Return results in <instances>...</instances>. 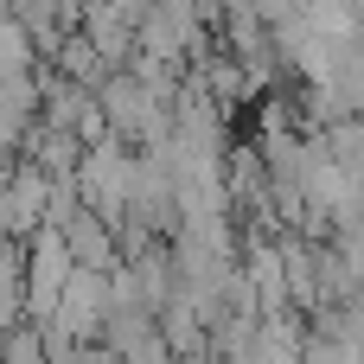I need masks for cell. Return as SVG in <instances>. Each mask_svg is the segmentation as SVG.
<instances>
[{"label":"cell","mask_w":364,"mask_h":364,"mask_svg":"<svg viewBox=\"0 0 364 364\" xmlns=\"http://www.w3.org/2000/svg\"><path fill=\"white\" fill-rule=\"evenodd\" d=\"M19 256H26V326H45L58 288L70 282V250H64V237H58L51 224H38V230L19 243Z\"/></svg>","instance_id":"cell-1"},{"label":"cell","mask_w":364,"mask_h":364,"mask_svg":"<svg viewBox=\"0 0 364 364\" xmlns=\"http://www.w3.org/2000/svg\"><path fill=\"white\" fill-rule=\"evenodd\" d=\"M45 198H51V179L32 166V160H13L0 173V205H6V237L26 243L38 224H45Z\"/></svg>","instance_id":"cell-2"},{"label":"cell","mask_w":364,"mask_h":364,"mask_svg":"<svg viewBox=\"0 0 364 364\" xmlns=\"http://www.w3.org/2000/svg\"><path fill=\"white\" fill-rule=\"evenodd\" d=\"M64 250H70V269H90V275H115L122 269V250H115V230L102 224V218H90V211H77L64 230Z\"/></svg>","instance_id":"cell-3"},{"label":"cell","mask_w":364,"mask_h":364,"mask_svg":"<svg viewBox=\"0 0 364 364\" xmlns=\"http://www.w3.org/2000/svg\"><path fill=\"white\" fill-rule=\"evenodd\" d=\"M13 326H26V256H19V243L0 237V333H13Z\"/></svg>","instance_id":"cell-4"},{"label":"cell","mask_w":364,"mask_h":364,"mask_svg":"<svg viewBox=\"0 0 364 364\" xmlns=\"http://www.w3.org/2000/svg\"><path fill=\"white\" fill-rule=\"evenodd\" d=\"M51 70H58L64 83H77V90H96V83L109 77V70H102V58H96V51H90V45H83L77 32H70V38L58 45V58H51Z\"/></svg>","instance_id":"cell-5"},{"label":"cell","mask_w":364,"mask_h":364,"mask_svg":"<svg viewBox=\"0 0 364 364\" xmlns=\"http://www.w3.org/2000/svg\"><path fill=\"white\" fill-rule=\"evenodd\" d=\"M38 70V51H32V32L6 13L0 19V77H32Z\"/></svg>","instance_id":"cell-6"},{"label":"cell","mask_w":364,"mask_h":364,"mask_svg":"<svg viewBox=\"0 0 364 364\" xmlns=\"http://www.w3.org/2000/svg\"><path fill=\"white\" fill-rule=\"evenodd\" d=\"M0 364H45L38 326H13V333H0Z\"/></svg>","instance_id":"cell-7"},{"label":"cell","mask_w":364,"mask_h":364,"mask_svg":"<svg viewBox=\"0 0 364 364\" xmlns=\"http://www.w3.org/2000/svg\"><path fill=\"white\" fill-rule=\"evenodd\" d=\"M0 6H13V0H0Z\"/></svg>","instance_id":"cell-8"}]
</instances>
